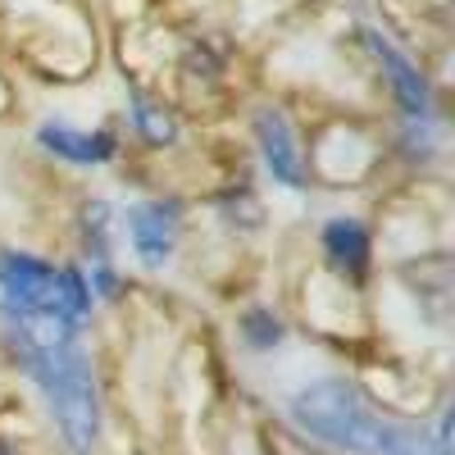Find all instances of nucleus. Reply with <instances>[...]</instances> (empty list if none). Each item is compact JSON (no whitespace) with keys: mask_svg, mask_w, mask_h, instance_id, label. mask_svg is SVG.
Masks as SVG:
<instances>
[{"mask_svg":"<svg viewBox=\"0 0 455 455\" xmlns=\"http://www.w3.org/2000/svg\"><path fill=\"white\" fill-rule=\"evenodd\" d=\"M19 355H23V369L51 396V414H55L68 451L73 455H92L96 433H100V405H96L92 364L73 347H28V341H19Z\"/></svg>","mask_w":455,"mask_h":455,"instance_id":"1","label":"nucleus"},{"mask_svg":"<svg viewBox=\"0 0 455 455\" xmlns=\"http://www.w3.org/2000/svg\"><path fill=\"white\" fill-rule=\"evenodd\" d=\"M291 419L332 442V446H347L355 455H369L373 451V437H378V419L364 410V401L355 396L351 383H337V378H323V383L306 387L296 401H291Z\"/></svg>","mask_w":455,"mask_h":455,"instance_id":"2","label":"nucleus"},{"mask_svg":"<svg viewBox=\"0 0 455 455\" xmlns=\"http://www.w3.org/2000/svg\"><path fill=\"white\" fill-rule=\"evenodd\" d=\"M0 291H5L10 319H64L60 306V269L32 259V255H0Z\"/></svg>","mask_w":455,"mask_h":455,"instance_id":"3","label":"nucleus"},{"mask_svg":"<svg viewBox=\"0 0 455 455\" xmlns=\"http://www.w3.org/2000/svg\"><path fill=\"white\" fill-rule=\"evenodd\" d=\"M255 137H259V150H264V164H269V173L283 187H306V164H300L296 137H291V128L278 109L255 114Z\"/></svg>","mask_w":455,"mask_h":455,"instance_id":"4","label":"nucleus"},{"mask_svg":"<svg viewBox=\"0 0 455 455\" xmlns=\"http://www.w3.org/2000/svg\"><path fill=\"white\" fill-rule=\"evenodd\" d=\"M128 233H132L137 255L150 264V269L169 259V251H173V219H169L164 205H141V210H132V214H128Z\"/></svg>","mask_w":455,"mask_h":455,"instance_id":"5","label":"nucleus"},{"mask_svg":"<svg viewBox=\"0 0 455 455\" xmlns=\"http://www.w3.org/2000/svg\"><path fill=\"white\" fill-rule=\"evenodd\" d=\"M369 46L378 51V60L387 64V78H392V87H396L405 114H410V119H424V114H428V87H424L419 73H414V64H410L392 42H383V36H369Z\"/></svg>","mask_w":455,"mask_h":455,"instance_id":"6","label":"nucleus"},{"mask_svg":"<svg viewBox=\"0 0 455 455\" xmlns=\"http://www.w3.org/2000/svg\"><path fill=\"white\" fill-rule=\"evenodd\" d=\"M323 251H328V264L337 274H364L369 264V233L355 223V219H332L323 228Z\"/></svg>","mask_w":455,"mask_h":455,"instance_id":"7","label":"nucleus"},{"mask_svg":"<svg viewBox=\"0 0 455 455\" xmlns=\"http://www.w3.org/2000/svg\"><path fill=\"white\" fill-rule=\"evenodd\" d=\"M42 146L55 150V156H64V160H73V164H105V160H114V137L109 132H73V128L46 124L42 128Z\"/></svg>","mask_w":455,"mask_h":455,"instance_id":"8","label":"nucleus"},{"mask_svg":"<svg viewBox=\"0 0 455 455\" xmlns=\"http://www.w3.org/2000/svg\"><path fill=\"white\" fill-rule=\"evenodd\" d=\"M373 451L383 455H446V446L419 428H405V424H378Z\"/></svg>","mask_w":455,"mask_h":455,"instance_id":"9","label":"nucleus"},{"mask_svg":"<svg viewBox=\"0 0 455 455\" xmlns=\"http://www.w3.org/2000/svg\"><path fill=\"white\" fill-rule=\"evenodd\" d=\"M246 341H251V347H278V341H283V323L269 315V310H251L246 315Z\"/></svg>","mask_w":455,"mask_h":455,"instance_id":"10","label":"nucleus"},{"mask_svg":"<svg viewBox=\"0 0 455 455\" xmlns=\"http://www.w3.org/2000/svg\"><path fill=\"white\" fill-rule=\"evenodd\" d=\"M137 124H141V128H146L150 137H156V141L173 137V124H169V119H160V114L150 109V105H137Z\"/></svg>","mask_w":455,"mask_h":455,"instance_id":"11","label":"nucleus"},{"mask_svg":"<svg viewBox=\"0 0 455 455\" xmlns=\"http://www.w3.org/2000/svg\"><path fill=\"white\" fill-rule=\"evenodd\" d=\"M96 287H100V296H114V274L109 269H96Z\"/></svg>","mask_w":455,"mask_h":455,"instance_id":"12","label":"nucleus"},{"mask_svg":"<svg viewBox=\"0 0 455 455\" xmlns=\"http://www.w3.org/2000/svg\"><path fill=\"white\" fill-rule=\"evenodd\" d=\"M0 455H14V451H10V446H5V442H0Z\"/></svg>","mask_w":455,"mask_h":455,"instance_id":"13","label":"nucleus"}]
</instances>
